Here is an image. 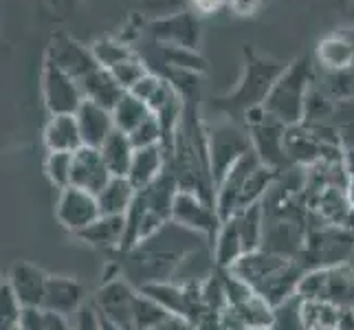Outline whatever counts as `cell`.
Segmentation results:
<instances>
[{
	"label": "cell",
	"mask_w": 354,
	"mask_h": 330,
	"mask_svg": "<svg viewBox=\"0 0 354 330\" xmlns=\"http://www.w3.org/2000/svg\"><path fill=\"white\" fill-rule=\"evenodd\" d=\"M172 223L214 240L223 220L209 199H205L198 192L178 187L172 201Z\"/></svg>",
	"instance_id": "obj_8"
},
{
	"label": "cell",
	"mask_w": 354,
	"mask_h": 330,
	"mask_svg": "<svg viewBox=\"0 0 354 330\" xmlns=\"http://www.w3.org/2000/svg\"><path fill=\"white\" fill-rule=\"evenodd\" d=\"M111 73H113V77L119 82V86L128 93V91H132L134 86H137V84L145 75H148L150 66H148V62H145V59L139 53H132L130 57L124 59V62H119L117 66H113Z\"/></svg>",
	"instance_id": "obj_33"
},
{
	"label": "cell",
	"mask_w": 354,
	"mask_h": 330,
	"mask_svg": "<svg viewBox=\"0 0 354 330\" xmlns=\"http://www.w3.org/2000/svg\"><path fill=\"white\" fill-rule=\"evenodd\" d=\"M251 150L253 143L249 130L231 124V121H223V124H216L212 130H207V156H209V174L214 187Z\"/></svg>",
	"instance_id": "obj_6"
},
{
	"label": "cell",
	"mask_w": 354,
	"mask_h": 330,
	"mask_svg": "<svg viewBox=\"0 0 354 330\" xmlns=\"http://www.w3.org/2000/svg\"><path fill=\"white\" fill-rule=\"evenodd\" d=\"M80 240L95 249H121L126 242V216H100L91 227L77 234Z\"/></svg>",
	"instance_id": "obj_19"
},
{
	"label": "cell",
	"mask_w": 354,
	"mask_h": 330,
	"mask_svg": "<svg viewBox=\"0 0 354 330\" xmlns=\"http://www.w3.org/2000/svg\"><path fill=\"white\" fill-rule=\"evenodd\" d=\"M111 178H113L111 169L104 163L102 152L97 148L82 145L77 152H73V174H71L73 187L86 190L97 196Z\"/></svg>",
	"instance_id": "obj_14"
},
{
	"label": "cell",
	"mask_w": 354,
	"mask_h": 330,
	"mask_svg": "<svg viewBox=\"0 0 354 330\" xmlns=\"http://www.w3.org/2000/svg\"><path fill=\"white\" fill-rule=\"evenodd\" d=\"M167 158H169V152L163 148V145H152V148L134 150L132 165H130V172H128L130 183L139 192L148 190L150 185H154V183L165 174Z\"/></svg>",
	"instance_id": "obj_17"
},
{
	"label": "cell",
	"mask_w": 354,
	"mask_h": 330,
	"mask_svg": "<svg viewBox=\"0 0 354 330\" xmlns=\"http://www.w3.org/2000/svg\"><path fill=\"white\" fill-rule=\"evenodd\" d=\"M317 62L326 73H344L354 66V35L333 33L317 44Z\"/></svg>",
	"instance_id": "obj_18"
},
{
	"label": "cell",
	"mask_w": 354,
	"mask_h": 330,
	"mask_svg": "<svg viewBox=\"0 0 354 330\" xmlns=\"http://www.w3.org/2000/svg\"><path fill=\"white\" fill-rule=\"evenodd\" d=\"M42 97L51 115H75L77 108L84 104V91L80 80L68 75L51 59H44Z\"/></svg>",
	"instance_id": "obj_10"
},
{
	"label": "cell",
	"mask_w": 354,
	"mask_h": 330,
	"mask_svg": "<svg viewBox=\"0 0 354 330\" xmlns=\"http://www.w3.org/2000/svg\"><path fill=\"white\" fill-rule=\"evenodd\" d=\"M346 227H348V231L352 234V238H354V210H350V214H348V218H346V223H344Z\"/></svg>",
	"instance_id": "obj_46"
},
{
	"label": "cell",
	"mask_w": 354,
	"mask_h": 330,
	"mask_svg": "<svg viewBox=\"0 0 354 330\" xmlns=\"http://www.w3.org/2000/svg\"><path fill=\"white\" fill-rule=\"evenodd\" d=\"M77 330H100V322H97V313L93 306H84L75 317Z\"/></svg>",
	"instance_id": "obj_39"
},
{
	"label": "cell",
	"mask_w": 354,
	"mask_h": 330,
	"mask_svg": "<svg viewBox=\"0 0 354 330\" xmlns=\"http://www.w3.org/2000/svg\"><path fill=\"white\" fill-rule=\"evenodd\" d=\"M152 113L145 102H141L139 97H134L132 93H126L121 97V102L113 108V121L115 128L130 134L132 130H137L145 119H148Z\"/></svg>",
	"instance_id": "obj_27"
},
{
	"label": "cell",
	"mask_w": 354,
	"mask_h": 330,
	"mask_svg": "<svg viewBox=\"0 0 354 330\" xmlns=\"http://www.w3.org/2000/svg\"><path fill=\"white\" fill-rule=\"evenodd\" d=\"M249 330H271L268 326H255V328H249Z\"/></svg>",
	"instance_id": "obj_47"
},
{
	"label": "cell",
	"mask_w": 354,
	"mask_h": 330,
	"mask_svg": "<svg viewBox=\"0 0 354 330\" xmlns=\"http://www.w3.org/2000/svg\"><path fill=\"white\" fill-rule=\"evenodd\" d=\"M341 309L322 300H301V320L306 330H337Z\"/></svg>",
	"instance_id": "obj_28"
},
{
	"label": "cell",
	"mask_w": 354,
	"mask_h": 330,
	"mask_svg": "<svg viewBox=\"0 0 354 330\" xmlns=\"http://www.w3.org/2000/svg\"><path fill=\"white\" fill-rule=\"evenodd\" d=\"M337 330H354V311H341Z\"/></svg>",
	"instance_id": "obj_42"
},
{
	"label": "cell",
	"mask_w": 354,
	"mask_h": 330,
	"mask_svg": "<svg viewBox=\"0 0 354 330\" xmlns=\"http://www.w3.org/2000/svg\"><path fill=\"white\" fill-rule=\"evenodd\" d=\"M152 330H196V326H194L189 320H185V317L169 315V317H165V320L158 324L156 328H152Z\"/></svg>",
	"instance_id": "obj_40"
},
{
	"label": "cell",
	"mask_w": 354,
	"mask_h": 330,
	"mask_svg": "<svg viewBox=\"0 0 354 330\" xmlns=\"http://www.w3.org/2000/svg\"><path fill=\"white\" fill-rule=\"evenodd\" d=\"M75 317H66L46 309H31L24 317V330H77Z\"/></svg>",
	"instance_id": "obj_31"
},
{
	"label": "cell",
	"mask_w": 354,
	"mask_h": 330,
	"mask_svg": "<svg viewBox=\"0 0 354 330\" xmlns=\"http://www.w3.org/2000/svg\"><path fill=\"white\" fill-rule=\"evenodd\" d=\"M0 284H3V279H0Z\"/></svg>",
	"instance_id": "obj_48"
},
{
	"label": "cell",
	"mask_w": 354,
	"mask_h": 330,
	"mask_svg": "<svg viewBox=\"0 0 354 330\" xmlns=\"http://www.w3.org/2000/svg\"><path fill=\"white\" fill-rule=\"evenodd\" d=\"M55 216L59 220V225L66 231H71L73 236H77L80 231L91 227L95 220L102 216V212H100V203H97L95 194L71 185L66 190H59Z\"/></svg>",
	"instance_id": "obj_11"
},
{
	"label": "cell",
	"mask_w": 354,
	"mask_h": 330,
	"mask_svg": "<svg viewBox=\"0 0 354 330\" xmlns=\"http://www.w3.org/2000/svg\"><path fill=\"white\" fill-rule=\"evenodd\" d=\"M44 172L57 190L71 187L73 174V152H48L44 158Z\"/></svg>",
	"instance_id": "obj_35"
},
{
	"label": "cell",
	"mask_w": 354,
	"mask_h": 330,
	"mask_svg": "<svg viewBox=\"0 0 354 330\" xmlns=\"http://www.w3.org/2000/svg\"><path fill=\"white\" fill-rule=\"evenodd\" d=\"M212 249H214V262L218 268H231L234 266L244 253H247V249H244V242L240 238V231L234 223V218H227L221 223V227H218L216 236L212 240Z\"/></svg>",
	"instance_id": "obj_24"
},
{
	"label": "cell",
	"mask_w": 354,
	"mask_h": 330,
	"mask_svg": "<svg viewBox=\"0 0 354 330\" xmlns=\"http://www.w3.org/2000/svg\"><path fill=\"white\" fill-rule=\"evenodd\" d=\"M46 59H51L53 64H57L59 68L66 71L68 75H73L80 82L100 66L91 53V46H84L77 40L66 38V35H57V38L51 40L46 51Z\"/></svg>",
	"instance_id": "obj_13"
},
{
	"label": "cell",
	"mask_w": 354,
	"mask_h": 330,
	"mask_svg": "<svg viewBox=\"0 0 354 330\" xmlns=\"http://www.w3.org/2000/svg\"><path fill=\"white\" fill-rule=\"evenodd\" d=\"M80 134H82V145L86 148H102V143L111 137V132L115 130L113 113L104 106H97L93 102H86L77 108L75 113Z\"/></svg>",
	"instance_id": "obj_16"
},
{
	"label": "cell",
	"mask_w": 354,
	"mask_h": 330,
	"mask_svg": "<svg viewBox=\"0 0 354 330\" xmlns=\"http://www.w3.org/2000/svg\"><path fill=\"white\" fill-rule=\"evenodd\" d=\"M91 53L95 57V62L100 64L102 68H108L111 71L113 66H117L119 62H124L126 57H130L134 51L121 40H115V38H102L91 44Z\"/></svg>",
	"instance_id": "obj_30"
},
{
	"label": "cell",
	"mask_w": 354,
	"mask_h": 330,
	"mask_svg": "<svg viewBox=\"0 0 354 330\" xmlns=\"http://www.w3.org/2000/svg\"><path fill=\"white\" fill-rule=\"evenodd\" d=\"M97 322H100V330H124L121 326H117V324H113V322L104 320V317H100V315H97Z\"/></svg>",
	"instance_id": "obj_45"
},
{
	"label": "cell",
	"mask_w": 354,
	"mask_h": 330,
	"mask_svg": "<svg viewBox=\"0 0 354 330\" xmlns=\"http://www.w3.org/2000/svg\"><path fill=\"white\" fill-rule=\"evenodd\" d=\"M354 260V238L346 225H313L304 240L299 264L304 271L348 264Z\"/></svg>",
	"instance_id": "obj_4"
},
{
	"label": "cell",
	"mask_w": 354,
	"mask_h": 330,
	"mask_svg": "<svg viewBox=\"0 0 354 330\" xmlns=\"http://www.w3.org/2000/svg\"><path fill=\"white\" fill-rule=\"evenodd\" d=\"M346 199H348L350 210H354V176H350L348 185H346Z\"/></svg>",
	"instance_id": "obj_44"
},
{
	"label": "cell",
	"mask_w": 354,
	"mask_h": 330,
	"mask_svg": "<svg viewBox=\"0 0 354 330\" xmlns=\"http://www.w3.org/2000/svg\"><path fill=\"white\" fill-rule=\"evenodd\" d=\"M128 137L134 145V150L152 148V145H163L165 148V132H163L161 121H158L154 115H150L137 130H132Z\"/></svg>",
	"instance_id": "obj_37"
},
{
	"label": "cell",
	"mask_w": 354,
	"mask_h": 330,
	"mask_svg": "<svg viewBox=\"0 0 354 330\" xmlns=\"http://www.w3.org/2000/svg\"><path fill=\"white\" fill-rule=\"evenodd\" d=\"M84 100L93 102L97 106H104L113 113V108L121 102V97L126 95V91L119 86V82L113 77V73L108 68L97 66L93 73H88L82 82Z\"/></svg>",
	"instance_id": "obj_21"
},
{
	"label": "cell",
	"mask_w": 354,
	"mask_h": 330,
	"mask_svg": "<svg viewBox=\"0 0 354 330\" xmlns=\"http://www.w3.org/2000/svg\"><path fill=\"white\" fill-rule=\"evenodd\" d=\"M229 9L238 16H253L262 7V0H229Z\"/></svg>",
	"instance_id": "obj_38"
},
{
	"label": "cell",
	"mask_w": 354,
	"mask_h": 330,
	"mask_svg": "<svg viewBox=\"0 0 354 330\" xmlns=\"http://www.w3.org/2000/svg\"><path fill=\"white\" fill-rule=\"evenodd\" d=\"M225 3H229V0H194V7H196V11H201V14H214V11H218Z\"/></svg>",
	"instance_id": "obj_41"
},
{
	"label": "cell",
	"mask_w": 354,
	"mask_h": 330,
	"mask_svg": "<svg viewBox=\"0 0 354 330\" xmlns=\"http://www.w3.org/2000/svg\"><path fill=\"white\" fill-rule=\"evenodd\" d=\"M310 91H313V64L308 57H297L275 80L262 108L284 126L301 124Z\"/></svg>",
	"instance_id": "obj_3"
},
{
	"label": "cell",
	"mask_w": 354,
	"mask_h": 330,
	"mask_svg": "<svg viewBox=\"0 0 354 330\" xmlns=\"http://www.w3.org/2000/svg\"><path fill=\"white\" fill-rule=\"evenodd\" d=\"M352 264H354V260H352Z\"/></svg>",
	"instance_id": "obj_49"
},
{
	"label": "cell",
	"mask_w": 354,
	"mask_h": 330,
	"mask_svg": "<svg viewBox=\"0 0 354 330\" xmlns=\"http://www.w3.org/2000/svg\"><path fill=\"white\" fill-rule=\"evenodd\" d=\"M42 139L48 152H77L82 148V134L75 115H51Z\"/></svg>",
	"instance_id": "obj_20"
},
{
	"label": "cell",
	"mask_w": 354,
	"mask_h": 330,
	"mask_svg": "<svg viewBox=\"0 0 354 330\" xmlns=\"http://www.w3.org/2000/svg\"><path fill=\"white\" fill-rule=\"evenodd\" d=\"M207 242L212 240L169 220L161 231L130 249V275L139 277V288L152 282H172L185 255Z\"/></svg>",
	"instance_id": "obj_1"
},
{
	"label": "cell",
	"mask_w": 354,
	"mask_h": 330,
	"mask_svg": "<svg viewBox=\"0 0 354 330\" xmlns=\"http://www.w3.org/2000/svg\"><path fill=\"white\" fill-rule=\"evenodd\" d=\"M268 328L271 330H306L301 320V300L297 295H292L290 300L275 306L273 320Z\"/></svg>",
	"instance_id": "obj_36"
},
{
	"label": "cell",
	"mask_w": 354,
	"mask_h": 330,
	"mask_svg": "<svg viewBox=\"0 0 354 330\" xmlns=\"http://www.w3.org/2000/svg\"><path fill=\"white\" fill-rule=\"evenodd\" d=\"M227 271L240 277L244 284L253 288L260 297H264L273 309L295 295L299 279L306 273L299 260L284 258V255L271 253L266 249L244 253Z\"/></svg>",
	"instance_id": "obj_2"
},
{
	"label": "cell",
	"mask_w": 354,
	"mask_h": 330,
	"mask_svg": "<svg viewBox=\"0 0 354 330\" xmlns=\"http://www.w3.org/2000/svg\"><path fill=\"white\" fill-rule=\"evenodd\" d=\"M102 158L108 165L113 176H128L130 165H132V156H134V145L130 141V137L121 130H113L111 137H108L102 143Z\"/></svg>",
	"instance_id": "obj_25"
},
{
	"label": "cell",
	"mask_w": 354,
	"mask_h": 330,
	"mask_svg": "<svg viewBox=\"0 0 354 330\" xmlns=\"http://www.w3.org/2000/svg\"><path fill=\"white\" fill-rule=\"evenodd\" d=\"M27 309L18 302L7 282L0 284V330H24Z\"/></svg>",
	"instance_id": "obj_29"
},
{
	"label": "cell",
	"mask_w": 354,
	"mask_h": 330,
	"mask_svg": "<svg viewBox=\"0 0 354 330\" xmlns=\"http://www.w3.org/2000/svg\"><path fill=\"white\" fill-rule=\"evenodd\" d=\"M137 192L139 190L132 185L128 176H113L97 194L102 216H126L137 199Z\"/></svg>",
	"instance_id": "obj_23"
},
{
	"label": "cell",
	"mask_w": 354,
	"mask_h": 330,
	"mask_svg": "<svg viewBox=\"0 0 354 330\" xmlns=\"http://www.w3.org/2000/svg\"><path fill=\"white\" fill-rule=\"evenodd\" d=\"M295 295L299 300H322L341 311H354V264L310 268L301 275Z\"/></svg>",
	"instance_id": "obj_5"
},
{
	"label": "cell",
	"mask_w": 354,
	"mask_h": 330,
	"mask_svg": "<svg viewBox=\"0 0 354 330\" xmlns=\"http://www.w3.org/2000/svg\"><path fill=\"white\" fill-rule=\"evenodd\" d=\"M152 35L169 46L196 48L198 44V22L189 14H180L174 18H165L152 24Z\"/></svg>",
	"instance_id": "obj_22"
},
{
	"label": "cell",
	"mask_w": 354,
	"mask_h": 330,
	"mask_svg": "<svg viewBox=\"0 0 354 330\" xmlns=\"http://www.w3.org/2000/svg\"><path fill=\"white\" fill-rule=\"evenodd\" d=\"M137 295L139 288H134L130 279L115 277L102 284V288L95 293L91 306L104 320L124 330H134V300Z\"/></svg>",
	"instance_id": "obj_9"
},
{
	"label": "cell",
	"mask_w": 354,
	"mask_h": 330,
	"mask_svg": "<svg viewBox=\"0 0 354 330\" xmlns=\"http://www.w3.org/2000/svg\"><path fill=\"white\" fill-rule=\"evenodd\" d=\"M163 62H165L167 68H174V71H185V73H201V71H205V59L198 55L196 48L165 44V48H163Z\"/></svg>",
	"instance_id": "obj_34"
},
{
	"label": "cell",
	"mask_w": 354,
	"mask_h": 330,
	"mask_svg": "<svg viewBox=\"0 0 354 330\" xmlns=\"http://www.w3.org/2000/svg\"><path fill=\"white\" fill-rule=\"evenodd\" d=\"M286 66L271 62V59H260V57H251V62L244 71V75L238 84V89L231 93L225 102L229 115L231 113H249L251 108H258L264 104L268 91L275 84V80L282 75V71Z\"/></svg>",
	"instance_id": "obj_7"
},
{
	"label": "cell",
	"mask_w": 354,
	"mask_h": 330,
	"mask_svg": "<svg viewBox=\"0 0 354 330\" xmlns=\"http://www.w3.org/2000/svg\"><path fill=\"white\" fill-rule=\"evenodd\" d=\"M231 218H234V223L240 231V238L244 242L247 253L260 249L262 238H264V207H262V203L244 207V210L236 212Z\"/></svg>",
	"instance_id": "obj_26"
},
{
	"label": "cell",
	"mask_w": 354,
	"mask_h": 330,
	"mask_svg": "<svg viewBox=\"0 0 354 330\" xmlns=\"http://www.w3.org/2000/svg\"><path fill=\"white\" fill-rule=\"evenodd\" d=\"M84 300H86V288H84V284L77 277L48 275L42 309L66 315V317H75L84 306H86Z\"/></svg>",
	"instance_id": "obj_15"
},
{
	"label": "cell",
	"mask_w": 354,
	"mask_h": 330,
	"mask_svg": "<svg viewBox=\"0 0 354 330\" xmlns=\"http://www.w3.org/2000/svg\"><path fill=\"white\" fill-rule=\"evenodd\" d=\"M46 282H48V273L33 262L16 260L9 268L7 284L11 286L14 295L27 311L44 306Z\"/></svg>",
	"instance_id": "obj_12"
},
{
	"label": "cell",
	"mask_w": 354,
	"mask_h": 330,
	"mask_svg": "<svg viewBox=\"0 0 354 330\" xmlns=\"http://www.w3.org/2000/svg\"><path fill=\"white\" fill-rule=\"evenodd\" d=\"M344 165L348 169V174L354 176V148L352 150H344Z\"/></svg>",
	"instance_id": "obj_43"
},
{
	"label": "cell",
	"mask_w": 354,
	"mask_h": 330,
	"mask_svg": "<svg viewBox=\"0 0 354 330\" xmlns=\"http://www.w3.org/2000/svg\"><path fill=\"white\" fill-rule=\"evenodd\" d=\"M165 317H169V313L161 304L139 291L137 300H134V330H152L161 324Z\"/></svg>",
	"instance_id": "obj_32"
}]
</instances>
